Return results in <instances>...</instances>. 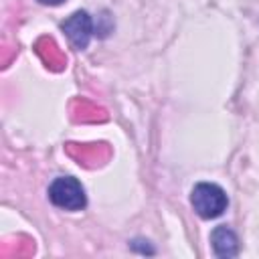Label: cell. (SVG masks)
Instances as JSON below:
<instances>
[{
    "instance_id": "1",
    "label": "cell",
    "mask_w": 259,
    "mask_h": 259,
    "mask_svg": "<svg viewBox=\"0 0 259 259\" xmlns=\"http://www.w3.org/2000/svg\"><path fill=\"white\" fill-rule=\"evenodd\" d=\"M190 202L196 210L198 217L202 219H217L225 212L229 200H227V194L221 186L217 184H210V182H200L192 188V194H190Z\"/></svg>"
},
{
    "instance_id": "2",
    "label": "cell",
    "mask_w": 259,
    "mask_h": 259,
    "mask_svg": "<svg viewBox=\"0 0 259 259\" xmlns=\"http://www.w3.org/2000/svg\"><path fill=\"white\" fill-rule=\"evenodd\" d=\"M49 198L55 206L65 210H81L87 204L85 190L81 182L73 176H59L49 186Z\"/></svg>"
},
{
    "instance_id": "3",
    "label": "cell",
    "mask_w": 259,
    "mask_h": 259,
    "mask_svg": "<svg viewBox=\"0 0 259 259\" xmlns=\"http://www.w3.org/2000/svg\"><path fill=\"white\" fill-rule=\"evenodd\" d=\"M61 28H63V32L67 34V38L71 40V45L75 49H85L91 40L93 22H91V16L85 10H77L75 14H71L61 24Z\"/></svg>"
},
{
    "instance_id": "4",
    "label": "cell",
    "mask_w": 259,
    "mask_h": 259,
    "mask_svg": "<svg viewBox=\"0 0 259 259\" xmlns=\"http://www.w3.org/2000/svg\"><path fill=\"white\" fill-rule=\"evenodd\" d=\"M210 243L214 249L217 257H235L239 253V241L237 235L227 227V225H219L212 235H210Z\"/></svg>"
},
{
    "instance_id": "5",
    "label": "cell",
    "mask_w": 259,
    "mask_h": 259,
    "mask_svg": "<svg viewBox=\"0 0 259 259\" xmlns=\"http://www.w3.org/2000/svg\"><path fill=\"white\" fill-rule=\"evenodd\" d=\"M38 2H42V4H49V6H55V4H61L63 0H38Z\"/></svg>"
}]
</instances>
